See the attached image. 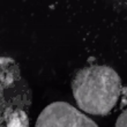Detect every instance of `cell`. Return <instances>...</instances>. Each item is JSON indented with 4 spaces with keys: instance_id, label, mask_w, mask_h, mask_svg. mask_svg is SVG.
I'll use <instances>...</instances> for the list:
<instances>
[{
    "instance_id": "1",
    "label": "cell",
    "mask_w": 127,
    "mask_h": 127,
    "mask_svg": "<svg viewBox=\"0 0 127 127\" xmlns=\"http://www.w3.org/2000/svg\"><path fill=\"white\" fill-rule=\"evenodd\" d=\"M77 106L88 114L106 116L121 95V79L113 68L93 65L77 70L72 81Z\"/></svg>"
},
{
    "instance_id": "5",
    "label": "cell",
    "mask_w": 127,
    "mask_h": 127,
    "mask_svg": "<svg viewBox=\"0 0 127 127\" xmlns=\"http://www.w3.org/2000/svg\"><path fill=\"white\" fill-rule=\"evenodd\" d=\"M116 127H127V112L126 110L123 111V113L118 117Z\"/></svg>"
},
{
    "instance_id": "3",
    "label": "cell",
    "mask_w": 127,
    "mask_h": 127,
    "mask_svg": "<svg viewBox=\"0 0 127 127\" xmlns=\"http://www.w3.org/2000/svg\"><path fill=\"white\" fill-rule=\"evenodd\" d=\"M35 127H98V125L69 103L53 102L40 112Z\"/></svg>"
},
{
    "instance_id": "4",
    "label": "cell",
    "mask_w": 127,
    "mask_h": 127,
    "mask_svg": "<svg viewBox=\"0 0 127 127\" xmlns=\"http://www.w3.org/2000/svg\"><path fill=\"white\" fill-rule=\"evenodd\" d=\"M0 127H29L27 111L8 109L0 113Z\"/></svg>"
},
{
    "instance_id": "2",
    "label": "cell",
    "mask_w": 127,
    "mask_h": 127,
    "mask_svg": "<svg viewBox=\"0 0 127 127\" xmlns=\"http://www.w3.org/2000/svg\"><path fill=\"white\" fill-rule=\"evenodd\" d=\"M30 87L13 58L0 57V113L8 109L29 111L32 102Z\"/></svg>"
}]
</instances>
